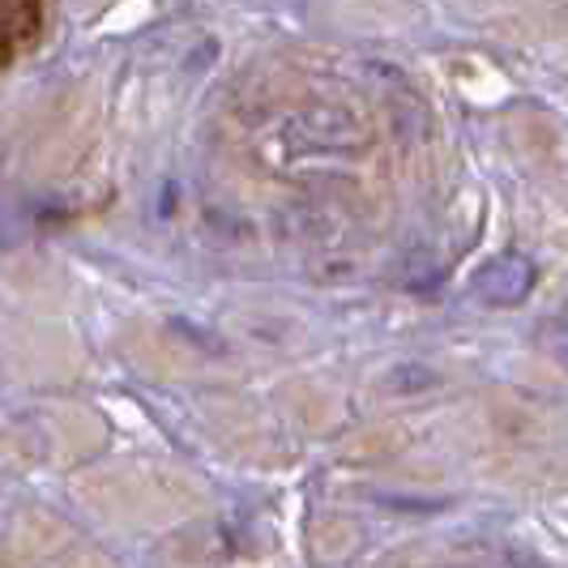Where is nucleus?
I'll use <instances>...</instances> for the list:
<instances>
[{
	"mask_svg": "<svg viewBox=\"0 0 568 568\" xmlns=\"http://www.w3.org/2000/svg\"><path fill=\"white\" fill-rule=\"evenodd\" d=\"M530 286H535V265L526 256H496L475 278V291L487 304H521L530 295Z\"/></svg>",
	"mask_w": 568,
	"mask_h": 568,
	"instance_id": "nucleus-1",
	"label": "nucleus"
}]
</instances>
